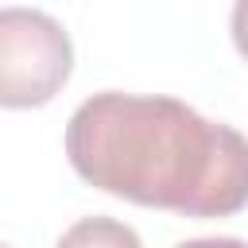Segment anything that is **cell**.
<instances>
[{"label":"cell","instance_id":"cell-3","mask_svg":"<svg viewBox=\"0 0 248 248\" xmlns=\"http://www.w3.org/2000/svg\"><path fill=\"white\" fill-rule=\"evenodd\" d=\"M54 248H143L136 229L116 217H81L62 232Z\"/></svg>","mask_w":248,"mask_h":248},{"label":"cell","instance_id":"cell-4","mask_svg":"<svg viewBox=\"0 0 248 248\" xmlns=\"http://www.w3.org/2000/svg\"><path fill=\"white\" fill-rule=\"evenodd\" d=\"M232 43H236L240 58L248 62V0H236L232 4Z\"/></svg>","mask_w":248,"mask_h":248},{"label":"cell","instance_id":"cell-5","mask_svg":"<svg viewBox=\"0 0 248 248\" xmlns=\"http://www.w3.org/2000/svg\"><path fill=\"white\" fill-rule=\"evenodd\" d=\"M178 248H248V244L236 236H202V240H186Z\"/></svg>","mask_w":248,"mask_h":248},{"label":"cell","instance_id":"cell-2","mask_svg":"<svg viewBox=\"0 0 248 248\" xmlns=\"http://www.w3.org/2000/svg\"><path fill=\"white\" fill-rule=\"evenodd\" d=\"M74 70V46L58 19L35 8L0 12V101L4 108L46 105Z\"/></svg>","mask_w":248,"mask_h":248},{"label":"cell","instance_id":"cell-1","mask_svg":"<svg viewBox=\"0 0 248 248\" xmlns=\"http://www.w3.org/2000/svg\"><path fill=\"white\" fill-rule=\"evenodd\" d=\"M70 167L97 190L182 217L248 205V140L174 97L93 93L66 124Z\"/></svg>","mask_w":248,"mask_h":248}]
</instances>
